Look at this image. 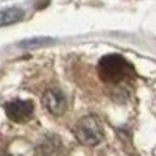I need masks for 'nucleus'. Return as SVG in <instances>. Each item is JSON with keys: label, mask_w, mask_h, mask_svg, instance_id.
Segmentation results:
<instances>
[{"label": "nucleus", "mask_w": 156, "mask_h": 156, "mask_svg": "<svg viewBox=\"0 0 156 156\" xmlns=\"http://www.w3.org/2000/svg\"><path fill=\"white\" fill-rule=\"evenodd\" d=\"M47 42H50V41H48V37H34V39H28V41L20 42L19 45H20V47H36V45L47 44Z\"/></svg>", "instance_id": "nucleus-7"}, {"label": "nucleus", "mask_w": 156, "mask_h": 156, "mask_svg": "<svg viewBox=\"0 0 156 156\" xmlns=\"http://www.w3.org/2000/svg\"><path fill=\"white\" fill-rule=\"evenodd\" d=\"M34 106L30 100H12L5 105V112L8 119H11L16 123H23L27 122L33 115Z\"/></svg>", "instance_id": "nucleus-3"}, {"label": "nucleus", "mask_w": 156, "mask_h": 156, "mask_svg": "<svg viewBox=\"0 0 156 156\" xmlns=\"http://www.w3.org/2000/svg\"><path fill=\"white\" fill-rule=\"evenodd\" d=\"M42 105L53 114V115H61L67 109V98L62 94V90L58 87H51L42 97Z\"/></svg>", "instance_id": "nucleus-4"}, {"label": "nucleus", "mask_w": 156, "mask_h": 156, "mask_svg": "<svg viewBox=\"0 0 156 156\" xmlns=\"http://www.w3.org/2000/svg\"><path fill=\"white\" fill-rule=\"evenodd\" d=\"M73 133L78 142L84 145H97L103 140V126L94 115H86L78 120Z\"/></svg>", "instance_id": "nucleus-2"}, {"label": "nucleus", "mask_w": 156, "mask_h": 156, "mask_svg": "<svg viewBox=\"0 0 156 156\" xmlns=\"http://www.w3.org/2000/svg\"><path fill=\"white\" fill-rule=\"evenodd\" d=\"M61 147L59 139L58 137H50V139H44L37 147V156H56L58 154V148Z\"/></svg>", "instance_id": "nucleus-6"}, {"label": "nucleus", "mask_w": 156, "mask_h": 156, "mask_svg": "<svg viewBox=\"0 0 156 156\" xmlns=\"http://www.w3.org/2000/svg\"><path fill=\"white\" fill-rule=\"evenodd\" d=\"M98 75L105 83L119 84L136 76L133 64L120 55H106L98 62Z\"/></svg>", "instance_id": "nucleus-1"}, {"label": "nucleus", "mask_w": 156, "mask_h": 156, "mask_svg": "<svg viewBox=\"0 0 156 156\" xmlns=\"http://www.w3.org/2000/svg\"><path fill=\"white\" fill-rule=\"evenodd\" d=\"M25 16L23 9L11 6V8H3L0 9V27H8V25L17 23L19 20H22Z\"/></svg>", "instance_id": "nucleus-5"}]
</instances>
